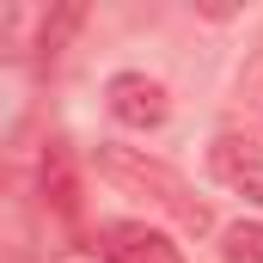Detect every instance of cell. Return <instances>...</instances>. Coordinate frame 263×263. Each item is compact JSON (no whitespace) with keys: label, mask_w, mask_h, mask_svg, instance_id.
I'll return each instance as SVG.
<instances>
[{"label":"cell","mask_w":263,"mask_h":263,"mask_svg":"<svg viewBox=\"0 0 263 263\" xmlns=\"http://www.w3.org/2000/svg\"><path fill=\"white\" fill-rule=\"evenodd\" d=\"M98 172H104V178H117V184H135V190H153L165 208H178V214H184L196 233L208 227V208H202V202H184V184H178L165 165H153V159H135L129 147H98Z\"/></svg>","instance_id":"obj_1"},{"label":"cell","mask_w":263,"mask_h":263,"mask_svg":"<svg viewBox=\"0 0 263 263\" xmlns=\"http://www.w3.org/2000/svg\"><path fill=\"white\" fill-rule=\"evenodd\" d=\"M104 104H110V117H117L123 129H159L165 110H172L165 86L147 80V73H117V80L104 86Z\"/></svg>","instance_id":"obj_2"},{"label":"cell","mask_w":263,"mask_h":263,"mask_svg":"<svg viewBox=\"0 0 263 263\" xmlns=\"http://www.w3.org/2000/svg\"><path fill=\"white\" fill-rule=\"evenodd\" d=\"M208 172L227 184V190H239V196L263 202V153L251 135H214V147H208Z\"/></svg>","instance_id":"obj_3"},{"label":"cell","mask_w":263,"mask_h":263,"mask_svg":"<svg viewBox=\"0 0 263 263\" xmlns=\"http://www.w3.org/2000/svg\"><path fill=\"white\" fill-rule=\"evenodd\" d=\"M104 263H184V251L172 245V233L147 227V220H117L104 227Z\"/></svg>","instance_id":"obj_4"},{"label":"cell","mask_w":263,"mask_h":263,"mask_svg":"<svg viewBox=\"0 0 263 263\" xmlns=\"http://www.w3.org/2000/svg\"><path fill=\"white\" fill-rule=\"evenodd\" d=\"M43 196L55 202V214H80V184H73V153L62 141H49L43 153Z\"/></svg>","instance_id":"obj_5"},{"label":"cell","mask_w":263,"mask_h":263,"mask_svg":"<svg viewBox=\"0 0 263 263\" xmlns=\"http://www.w3.org/2000/svg\"><path fill=\"white\" fill-rule=\"evenodd\" d=\"M220 257L227 263H263V220H239L220 233Z\"/></svg>","instance_id":"obj_6"},{"label":"cell","mask_w":263,"mask_h":263,"mask_svg":"<svg viewBox=\"0 0 263 263\" xmlns=\"http://www.w3.org/2000/svg\"><path fill=\"white\" fill-rule=\"evenodd\" d=\"M80 18H86V6H73V0H67V6H55V18H43V37H37V49H43V55H55L67 37L80 31Z\"/></svg>","instance_id":"obj_7"}]
</instances>
